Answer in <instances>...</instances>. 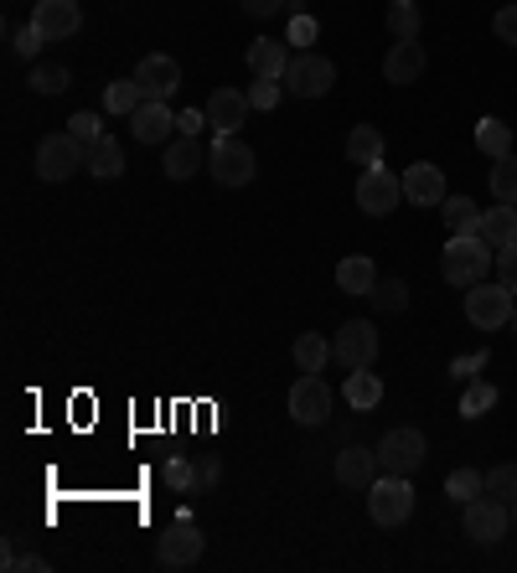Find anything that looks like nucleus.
<instances>
[{
    "mask_svg": "<svg viewBox=\"0 0 517 573\" xmlns=\"http://www.w3.org/2000/svg\"><path fill=\"white\" fill-rule=\"evenodd\" d=\"M486 264H492V243L482 233H450L446 253H440V274H446L455 289H471L486 279Z\"/></svg>",
    "mask_w": 517,
    "mask_h": 573,
    "instance_id": "obj_1",
    "label": "nucleus"
},
{
    "mask_svg": "<svg viewBox=\"0 0 517 573\" xmlns=\"http://www.w3.org/2000/svg\"><path fill=\"white\" fill-rule=\"evenodd\" d=\"M517 295L507 285H471L465 289V321L476 326V331H502V326H513V316H517Z\"/></svg>",
    "mask_w": 517,
    "mask_h": 573,
    "instance_id": "obj_2",
    "label": "nucleus"
},
{
    "mask_svg": "<svg viewBox=\"0 0 517 573\" xmlns=\"http://www.w3.org/2000/svg\"><path fill=\"white\" fill-rule=\"evenodd\" d=\"M367 517L378 527H404L414 517V486L409 475H378L367 486Z\"/></svg>",
    "mask_w": 517,
    "mask_h": 573,
    "instance_id": "obj_3",
    "label": "nucleus"
},
{
    "mask_svg": "<svg viewBox=\"0 0 517 573\" xmlns=\"http://www.w3.org/2000/svg\"><path fill=\"white\" fill-rule=\"evenodd\" d=\"M254 170H258V161L239 135H218L212 145H207V176H212L218 186H249L254 181Z\"/></svg>",
    "mask_w": 517,
    "mask_h": 573,
    "instance_id": "obj_4",
    "label": "nucleus"
},
{
    "mask_svg": "<svg viewBox=\"0 0 517 573\" xmlns=\"http://www.w3.org/2000/svg\"><path fill=\"white\" fill-rule=\"evenodd\" d=\"M88 151H94V145H84V140L68 135V130H63V135H47L36 145V176H42V181H68L78 166H88Z\"/></svg>",
    "mask_w": 517,
    "mask_h": 573,
    "instance_id": "obj_5",
    "label": "nucleus"
},
{
    "mask_svg": "<svg viewBox=\"0 0 517 573\" xmlns=\"http://www.w3.org/2000/svg\"><path fill=\"white\" fill-rule=\"evenodd\" d=\"M465 538L471 542H482V548H492V542L507 538V527H513V506L497 502V496H476V502H465Z\"/></svg>",
    "mask_w": 517,
    "mask_h": 573,
    "instance_id": "obj_6",
    "label": "nucleus"
},
{
    "mask_svg": "<svg viewBox=\"0 0 517 573\" xmlns=\"http://www.w3.org/2000/svg\"><path fill=\"white\" fill-rule=\"evenodd\" d=\"M425 455H430V444H425V434L419 429H388L383 434V444H378V465H383V475H414L419 465H425Z\"/></svg>",
    "mask_w": 517,
    "mask_h": 573,
    "instance_id": "obj_7",
    "label": "nucleus"
},
{
    "mask_svg": "<svg viewBox=\"0 0 517 573\" xmlns=\"http://www.w3.org/2000/svg\"><path fill=\"white\" fill-rule=\"evenodd\" d=\"M331 84H337V68L321 52H295L290 68H285V88L295 99H321V93H331Z\"/></svg>",
    "mask_w": 517,
    "mask_h": 573,
    "instance_id": "obj_8",
    "label": "nucleus"
},
{
    "mask_svg": "<svg viewBox=\"0 0 517 573\" xmlns=\"http://www.w3.org/2000/svg\"><path fill=\"white\" fill-rule=\"evenodd\" d=\"M398 202H404V181L388 166H367L358 176V207L367 218H388Z\"/></svg>",
    "mask_w": 517,
    "mask_h": 573,
    "instance_id": "obj_9",
    "label": "nucleus"
},
{
    "mask_svg": "<svg viewBox=\"0 0 517 573\" xmlns=\"http://www.w3.org/2000/svg\"><path fill=\"white\" fill-rule=\"evenodd\" d=\"M327 414H331L327 377H321V372H300L295 388H290V419L306 423V429H316V423H327Z\"/></svg>",
    "mask_w": 517,
    "mask_h": 573,
    "instance_id": "obj_10",
    "label": "nucleus"
},
{
    "mask_svg": "<svg viewBox=\"0 0 517 573\" xmlns=\"http://www.w3.org/2000/svg\"><path fill=\"white\" fill-rule=\"evenodd\" d=\"M155 558H161V569H187V563H197L202 558V532L191 527V517L182 511L166 532H161V542H155Z\"/></svg>",
    "mask_w": 517,
    "mask_h": 573,
    "instance_id": "obj_11",
    "label": "nucleus"
},
{
    "mask_svg": "<svg viewBox=\"0 0 517 573\" xmlns=\"http://www.w3.org/2000/svg\"><path fill=\"white\" fill-rule=\"evenodd\" d=\"M140 84V93L155 103H172V93L182 88V63L176 57H166V52H151V57H140V68L130 73Z\"/></svg>",
    "mask_w": 517,
    "mask_h": 573,
    "instance_id": "obj_12",
    "label": "nucleus"
},
{
    "mask_svg": "<svg viewBox=\"0 0 517 573\" xmlns=\"http://www.w3.org/2000/svg\"><path fill=\"white\" fill-rule=\"evenodd\" d=\"M331 346H337V362H342L346 372H352V367H373V362H378V331H373L367 321H346Z\"/></svg>",
    "mask_w": 517,
    "mask_h": 573,
    "instance_id": "obj_13",
    "label": "nucleus"
},
{
    "mask_svg": "<svg viewBox=\"0 0 517 573\" xmlns=\"http://www.w3.org/2000/svg\"><path fill=\"white\" fill-rule=\"evenodd\" d=\"M249 114H254L249 88H212V99H207V124H212L218 135H239V124Z\"/></svg>",
    "mask_w": 517,
    "mask_h": 573,
    "instance_id": "obj_14",
    "label": "nucleus"
},
{
    "mask_svg": "<svg viewBox=\"0 0 517 573\" xmlns=\"http://www.w3.org/2000/svg\"><path fill=\"white\" fill-rule=\"evenodd\" d=\"M172 130H176V114H172V103H155L145 99L130 114V135L140 140V145H172Z\"/></svg>",
    "mask_w": 517,
    "mask_h": 573,
    "instance_id": "obj_15",
    "label": "nucleus"
},
{
    "mask_svg": "<svg viewBox=\"0 0 517 573\" xmlns=\"http://www.w3.org/2000/svg\"><path fill=\"white\" fill-rule=\"evenodd\" d=\"M383 475L378 465V450H362V444H346L342 455H337V481H342L346 491H362L367 496V486Z\"/></svg>",
    "mask_w": 517,
    "mask_h": 573,
    "instance_id": "obj_16",
    "label": "nucleus"
},
{
    "mask_svg": "<svg viewBox=\"0 0 517 573\" xmlns=\"http://www.w3.org/2000/svg\"><path fill=\"white\" fill-rule=\"evenodd\" d=\"M425 47L419 42H394L388 47V57H383V84H394V88H409V84H419L425 78Z\"/></svg>",
    "mask_w": 517,
    "mask_h": 573,
    "instance_id": "obj_17",
    "label": "nucleus"
},
{
    "mask_svg": "<svg viewBox=\"0 0 517 573\" xmlns=\"http://www.w3.org/2000/svg\"><path fill=\"white\" fill-rule=\"evenodd\" d=\"M32 21L47 32V42H68L84 26V11H78V0H36Z\"/></svg>",
    "mask_w": 517,
    "mask_h": 573,
    "instance_id": "obj_18",
    "label": "nucleus"
},
{
    "mask_svg": "<svg viewBox=\"0 0 517 573\" xmlns=\"http://www.w3.org/2000/svg\"><path fill=\"white\" fill-rule=\"evenodd\" d=\"M404 202H414V207H440L446 202V176H440V166L419 161V166L404 170Z\"/></svg>",
    "mask_w": 517,
    "mask_h": 573,
    "instance_id": "obj_19",
    "label": "nucleus"
},
{
    "mask_svg": "<svg viewBox=\"0 0 517 573\" xmlns=\"http://www.w3.org/2000/svg\"><path fill=\"white\" fill-rule=\"evenodd\" d=\"M161 166H166L172 181H191V176L207 166V145L197 135H176L172 145H166V155H161Z\"/></svg>",
    "mask_w": 517,
    "mask_h": 573,
    "instance_id": "obj_20",
    "label": "nucleus"
},
{
    "mask_svg": "<svg viewBox=\"0 0 517 573\" xmlns=\"http://www.w3.org/2000/svg\"><path fill=\"white\" fill-rule=\"evenodd\" d=\"M295 52L279 42V36H258L254 47H249V73L254 78H285V68H290Z\"/></svg>",
    "mask_w": 517,
    "mask_h": 573,
    "instance_id": "obj_21",
    "label": "nucleus"
},
{
    "mask_svg": "<svg viewBox=\"0 0 517 573\" xmlns=\"http://www.w3.org/2000/svg\"><path fill=\"white\" fill-rule=\"evenodd\" d=\"M337 289H346V295H373V289H378V264H373L367 253L342 258V264H337Z\"/></svg>",
    "mask_w": 517,
    "mask_h": 573,
    "instance_id": "obj_22",
    "label": "nucleus"
},
{
    "mask_svg": "<svg viewBox=\"0 0 517 573\" xmlns=\"http://www.w3.org/2000/svg\"><path fill=\"white\" fill-rule=\"evenodd\" d=\"M476 233H482L492 249H513V243H517V207H513V202L486 207V212H482V228H476Z\"/></svg>",
    "mask_w": 517,
    "mask_h": 573,
    "instance_id": "obj_23",
    "label": "nucleus"
},
{
    "mask_svg": "<svg viewBox=\"0 0 517 573\" xmlns=\"http://www.w3.org/2000/svg\"><path fill=\"white\" fill-rule=\"evenodd\" d=\"M346 161H352V166H378L383 161V130L378 124H358V130L346 135Z\"/></svg>",
    "mask_w": 517,
    "mask_h": 573,
    "instance_id": "obj_24",
    "label": "nucleus"
},
{
    "mask_svg": "<svg viewBox=\"0 0 517 573\" xmlns=\"http://www.w3.org/2000/svg\"><path fill=\"white\" fill-rule=\"evenodd\" d=\"M331 356H337V346H331L321 331H306V337H295V367H300V372H327Z\"/></svg>",
    "mask_w": 517,
    "mask_h": 573,
    "instance_id": "obj_25",
    "label": "nucleus"
},
{
    "mask_svg": "<svg viewBox=\"0 0 517 573\" xmlns=\"http://www.w3.org/2000/svg\"><path fill=\"white\" fill-rule=\"evenodd\" d=\"M378 398H383V383L373 377V372H367V367H352V372H346V404L358 408V414L378 408Z\"/></svg>",
    "mask_w": 517,
    "mask_h": 573,
    "instance_id": "obj_26",
    "label": "nucleus"
},
{
    "mask_svg": "<svg viewBox=\"0 0 517 573\" xmlns=\"http://www.w3.org/2000/svg\"><path fill=\"white\" fill-rule=\"evenodd\" d=\"M88 170L99 176V181H114V176H124V151L114 135H103L94 151H88Z\"/></svg>",
    "mask_w": 517,
    "mask_h": 573,
    "instance_id": "obj_27",
    "label": "nucleus"
},
{
    "mask_svg": "<svg viewBox=\"0 0 517 573\" xmlns=\"http://www.w3.org/2000/svg\"><path fill=\"white\" fill-rule=\"evenodd\" d=\"M440 212H446L450 233H476V228H482V207L471 202V197H446V202H440Z\"/></svg>",
    "mask_w": 517,
    "mask_h": 573,
    "instance_id": "obj_28",
    "label": "nucleus"
},
{
    "mask_svg": "<svg viewBox=\"0 0 517 573\" xmlns=\"http://www.w3.org/2000/svg\"><path fill=\"white\" fill-rule=\"evenodd\" d=\"M476 151L492 155V161L513 155V130H507L502 119H482V124H476Z\"/></svg>",
    "mask_w": 517,
    "mask_h": 573,
    "instance_id": "obj_29",
    "label": "nucleus"
},
{
    "mask_svg": "<svg viewBox=\"0 0 517 573\" xmlns=\"http://www.w3.org/2000/svg\"><path fill=\"white\" fill-rule=\"evenodd\" d=\"M419 26H425V16H419L414 0H394L388 5V32H394V42H419Z\"/></svg>",
    "mask_w": 517,
    "mask_h": 573,
    "instance_id": "obj_30",
    "label": "nucleus"
},
{
    "mask_svg": "<svg viewBox=\"0 0 517 573\" xmlns=\"http://www.w3.org/2000/svg\"><path fill=\"white\" fill-rule=\"evenodd\" d=\"M140 103H145V93H140L135 78H120V84L103 88V109H109V114H124V119H130Z\"/></svg>",
    "mask_w": 517,
    "mask_h": 573,
    "instance_id": "obj_31",
    "label": "nucleus"
},
{
    "mask_svg": "<svg viewBox=\"0 0 517 573\" xmlns=\"http://www.w3.org/2000/svg\"><path fill=\"white\" fill-rule=\"evenodd\" d=\"M486 491V475L482 471H471V465H461V471H450V481H446V496L450 502H476V496H482Z\"/></svg>",
    "mask_w": 517,
    "mask_h": 573,
    "instance_id": "obj_32",
    "label": "nucleus"
},
{
    "mask_svg": "<svg viewBox=\"0 0 517 573\" xmlns=\"http://www.w3.org/2000/svg\"><path fill=\"white\" fill-rule=\"evenodd\" d=\"M492 197L517 207V155H502L497 166H492Z\"/></svg>",
    "mask_w": 517,
    "mask_h": 573,
    "instance_id": "obj_33",
    "label": "nucleus"
},
{
    "mask_svg": "<svg viewBox=\"0 0 517 573\" xmlns=\"http://www.w3.org/2000/svg\"><path fill=\"white\" fill-rule=\"evenodd\" d=\"M367 300L378 305L383 316H398V310L409 305V285H404V279H378V289H373Z\"/></svg>",
    "mask_w": 517,
    "mask_h": 573,
    "instance_id": "obj_34",
    "label": "nucleus"
},
{
    "mask_svg": "<svg viewBox=\"0 0 517 573\" xmlns=\"http://www.w3.org/2000/svg\"><path fill=\"white\" fill-rule=\"evenodd\" d=\"M492 404H497V388H492V383H471L461 398V419H482Z\"/></svg>",
    "mask_w": 517,
    "mask_h": 573,
    "instance_id": "obj_35",
    "label": "nucleus"
},
{
    "mask_svg": "<svg viewBox=\"0 0 517 573\" xmlns=\"http://www.w3.org/2000/svg\"><path fill=\"white\" fill-rule=\"evenodd\" d=\"M73 78H68V68L63 63H42V68H32V88L36 93H63Z\"/></svg>",
    "mask_w": 517,
    "mask_h": 573,
    "instance_id": "obj_36",
    "label": "nucleus"
},
{
    "mask_svg": "<svg viewBox=\"0 0 517 573\" xmlns=\"http://www.w3.org/2000/svg\"><path fill=\"white\" fill-rule=\"evenodd\" d=\"M486 496H497V502H517V465H497V471H486Z\"/></svg>",
    "mask_w": 517,
    "mask_h": 573,
    "instance_id": "obj_37",
    "label": "nucleus"
},
{
    "mask_svg": "<svg viewBox=\"0 0 517 573\" xmlns=\"http://www.w3.org/2000/svg\"><path fill=\"white\" fill-rule=\"evenodd\" d=\"M249 103H254V109H264V114H270V109H279V78H254V84H249Z\"/></svg>",
    "mask_w": 517,
    "mask_h": 573,
    "instance_id": "obj_38",
    "label": "nucleus"
},
{
    "mask_svg": "<svg viewBox=\"0 0 517 573\" xmlns=\"http://www.w3.org/2000/svg\"><path fill=\"white\" fill-rule=\"evenodd\" d=\"M68 135H78L84 145H99V140H103V119L99 114H73L68 119Z\"/></svg>",
    "mask_w": 517,
    "mask_h": 573,
    "instance_id": "obj_39",
    "label": "nucleus"
},
{
    "mask_svg": "<svg viewBox=\"0 0 517 573\" xmlns=\"http://www.w3.org/2000/svg\"><path fill=\"white\" fill-rule=\"evenodd\" d=\"M492 32H497V42H513L517 47V5H502L497 16H492Z\"/></svg>",
    "mask_w": 517,
    "mask_h": 573,
    "instance_id": "obj_40",
    "label": "nucleus"
},
{
    "mask_svg": "<svg viewBox=\"0 0 517 573\" xmlns=\"http://www.w3.org/2000/svg\"><path fill=\"white\" fill-rule=\"evenodd\" d=\"M497 279L517 295V243L513 249H497Z\"/></svg>",
    "mask_w": 517,
    "mask_h": 573,
    "instance_id": "obj_41",
    "label": "nucleus"
},
{
    "mask_svg": "<svg viewBox=\"0 0 517 573\" xmlns=\"http://www.w3.org/2000/svg\"><path fill=\"white\" fill-rule=\"evenodd\" d=\"M42 47H47V32H42L36 21L16 32V52H21V57H32V52H42Z\"/></svg>",
    "mask_w": 517,
    "mask_h": 573,
    "instance_id": "obj_42",
    "label": "nucleus"
},
{
    "mask_svg": "<svg viewBox=\"0 0 517 573\" xmlns=\"http://www.w3.org/2000/svg\"><path fill=\"white\" fill-rule=\"evenodd\" d=\"M191 481H197V471H191L187 460H172V465H166V486L172 491H191Z\"/></svg>",
    "mask_w": 517,
    "mask_h": 573,
    "instance_id": "obj_43",
    "label": "nucleus"
},
{
    "mask_svg": "<svg viewBox=\"0 0 517 573\" xmlns=\"http://www.w3.org/2000/svg\"><path fill=\"white\" fill-rule=\"evenodd\" d=\"M290 42H295L300 52H310V42H316V21H310V16H295V21H290Z\"/></svg>",
    "mask_w": 517,
    "mask_h": 573,
    "instance_id": "obj_44",
    "label": "nucleus"
},
{
    "mask_svg": "<svg viewBox=\"0 0 517 573\" xmlns=\"http://www.w3.org/2000/svg\"><path fill=\"white\" fill-rule=\"evenodd\" d=\"M176 130H182V135H202V130H212V124H207V109H202V114H197V109L176 114Z\"/></svg>",
    "mask_w": 517,
    "mask_h": 573,
    "instance_id": "obj_45",
    "label": "nucleus"
},
{
    "mask_svg": "<svg viewBox=\"0 0 517 573\" xmlns=\"http://www.w3.org/2000/svg\"><path fill=\"white\" fill-rule=\"evenodd\" d=\"M279 5H285V0H243V11H249V16H258V21H264V16H275Z\"/></svg>",
    "mask_w": 517,
    "mask_h": 573,
    "instance_id": "obj_46",
    "label": "nucleus"
},
{
    "mask_svg": "<svg viewBox=\"0 0 517 573\" xmlns=\"http://www.w3.org/2000/svg\"><path fill=\"white\" fill-rule=\"evenodd\" d=\"M16 569H26V573H47V558H16Z\"/></svg>",
    "mask_w": 517,
    "mask_h": 573,
    "instance_id": "obj_47",
    "label": "nucleus"
},
{
    "mask_svg": "<svg viewBox=\"0 0 517 573\" xmlns=\"http://www.w3.org/2000/svg\"><path fill=\"white\" fill-rule=\"evenodd\" d=\"M513 326H517V316H513Z\"/></svg>",
    "mask_w": 517,
    "mask_h": 573,
    "instance_id": "obj_48",
    "label": "nucleus"
}]
</instances>
